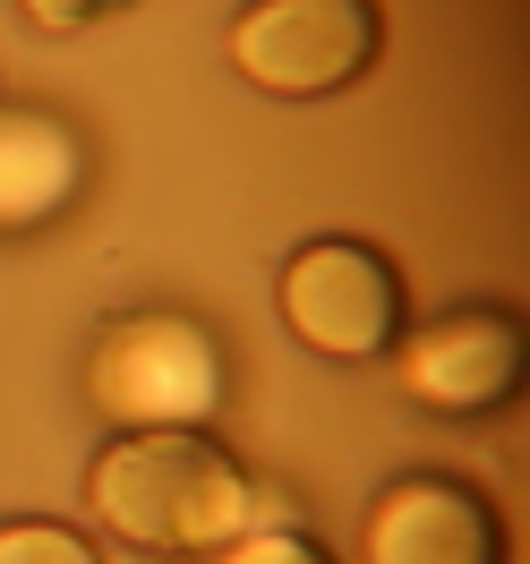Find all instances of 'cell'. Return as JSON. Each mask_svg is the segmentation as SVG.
Segmentation results:
<instances>
[{"instance_id":"3","label":"cell","mask_w":530,"mask_h":564,"mask_svg":"<svg viewBox=\"0 0 530 564\" xmlns=\"http://www.w3.org/2000/svg\"><path fill=\"white\" fill-rule=\"evenodd\" d=\"M377 0H248L231 26V61L266 95H334L377 61Z\"/></svg>"},{"instance_id":"1","label":"cell","mask_w":530,"mask_h":564,"mask_svg":"<svg viewBox=\"0 0 530 564\" xmlns=\"http://www.w3.org/2000/svg\"><path fill=\"white\" fill-rule=\"evenodd\" d=\"M86 505L129 547H154V556H197V547L248 539V479L197 427H154V436L111 445L86 479Z\"/></svg>"},{"instance_id":"9","label":"cell","mask_w":530,"mask_h":564,"mask_svg":"<svg viewBox=\"0 0 530 564\" xmlns=\"http://www.w3.org/2000/svg\"><path fill=\"white\" fill-rule=\"evenodd\" d=\"M223 564H334V556L309 547V539H291V530H266V539H231Z\"/></svg>"},{"instance_id":"4","label":"cell","mask_w":530,"mask_h":564,"mask_svg":"<svg viewBox=\"0 0 530 564\" xmlns=\"http://www.w3.org/2000/svg\"><path fill=\"white\" fill-rule=\"evenodd\" d=\"M283 317L325 359H377L402 325V291H393V265L368 257L359 240H317L309 257H291Z\"/></svg>"},{"instance_id":"10","label":"cell","mask_w":530,"mask_h":564,"mask_svg":"<svg viewBox=\"0 0 530 564\" xmlns=\"http://www.w3.org/2000/svg\"><path fill=\"white\" fill-rule=\"evenodd\" d=\"M26 9H35L43 26H86V18H95V9H111V0H26Z\"/></svg>"},{"instance_id":"8","label":"cell","mask_w":530,"mask_h":564,"mask_svg":"<svg viewBox=\"0 0 530 564\" xmlns=\"http://www.w3.org/2000/svg\"><path fill=\"white\" fill-rule=\"evenodd\" d=\"M0 564H95V547L52 522H9L0 530Z\"/></svg>"},{"instance_id":"2","label":"cell","mask_w":530,"mask_h":564,"mask_svg":"<svg viewBox=\"0 0 530 564\" xmlns=\"http://www.w3.org/2000/svg\"><path fill=\"white\" fill-rule=\"evenodd\" d=\"M95 411L120 427H206L223 411V351L206 325L172 308H138L95 343Z\"/></svg>"},{"instance_id":"5","label":"cell","mask_w":530,"mask_h":564,"mask_svg":"<svg viewBox=\"0 0 530 564\" xmlns=\"http://www.w3.org/2000/svg\"><path fill=\"white\" fill-rule=\"evenodd\" d=\"M402 386L420 393L428 411H488L522 386V325L479 308V317H445L428 325L402 351Z\"/></svg>"},{"instance_id":"7","label":"cell","mask_w":530,"mask_h":564,"mask_svg":"<svg viewBox=\"0 0 530 564\" xmlns=\"http://www.w3.org/2000/svg\"><path fill=\"white\" fill-rule=\"evenodd\" d=\"M77 172H86V154H77L69 120H52V111H0V231H26L43 214H61L77 197Z\"/></svg>"},{"instance_id":"6","label":"cell","mask_w":530,"mask_h":564,"mask_svg":"<svg viewBox=\"0 0 530 564\" xmlns=\"http://www.w3.org/2000/svg\"><path fill=\"white\" fill-rule=\"evenodd\" d=\"M368 564H496V522L462 479H393L368 513Z\"/></svg>"}]
</instances>
